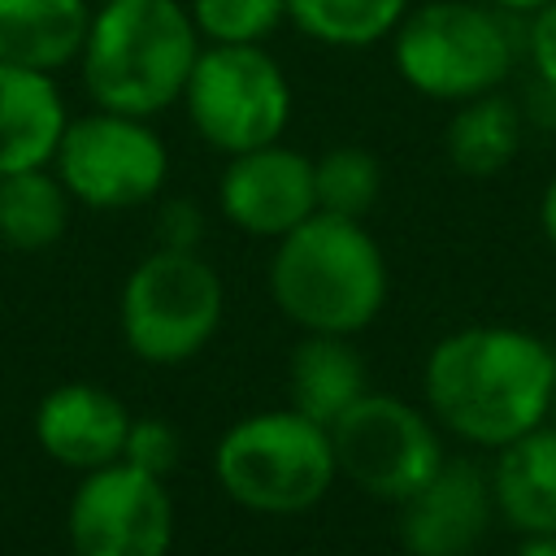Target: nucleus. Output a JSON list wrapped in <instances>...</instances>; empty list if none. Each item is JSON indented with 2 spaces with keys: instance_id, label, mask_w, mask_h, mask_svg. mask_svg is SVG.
<instances>
[{
  "instance_id": "obj_25",
  "label": "nucleus",
  "mask_w": 556,
  "mask_h": 556,
  "mask_svg": "<svg viewBox=\"0 0 556 556\" xmlns=\"http://www.w3.org/2000/svg\"><path fill=\"white\" fill-rule=\"evenodd\" d=\"M200 226H204V217L191 200H169L156 217V239H161V248H195Z\"/></svg>"
},
{
  "instance_id": "obj_9",
  "label": "nucleus",
  "mask_w": 556,
  "mask_h": 556,
  "mask_svg": "<svg viewBox=\"0 0 556 556\" xmlns=\"http://www.w3.org/2000/svg\"><path fill=\"white\" fill-rule=\"evenodd\" d=\"M330 447L339 478L382 504H404L447 460L439 421L426 408L378 391H365L330 421Z\"/></svg>"
},
{
  "instance_id": "obj_10",
  "label": "nucleus",
  "mask_w": 556,
  "mask_h": 556,
  "mask_svg": "<svg viewBox=\"0 0 556 556\" xmlns=\"http://www.w3.org/2000/svg\"><path fill=\"white\" fill-rule=\"evenodd\" d=\"M65 534L74 556H169L174 500L165 478L126 460L83 473L70 495Z\"/></svg>"
},
{
  "instance_id": "obj_17",
  "label": "nucleus",
  "mask_w": 556,
  "mask_h": 556,
  "mask_svg": "<svg viewBox=\"0 0 556 556\" xmlns=\"http://www.w3.org/2000/svg\"><path fill=\"white\" fill-rule=\"evenodd\" d=\"M287 391L295 413L330 430V421L369 391V374L348 334H304L287 365Z\"/></svg>"
},
{
  "instance_id": "obj_28",
  "label": "nucleus",
  "mask_w": 556,
  "mask_h": 556,
  "mask_svg": "<svg viewBox=\"0 0 556 556\" xmlns=\"http://www.w3.org/2000/svg\"><path fill=\"white\" fill-rule=\"evenodd\" d=\"M486 4H495V9H504V13H513V17H526V13H534L543 0H486Z\"/></svg>"
},
{
  "instance_id": "obj_20",
  "label": "nucleus",
  "mask_w": 556,
  "mask_h": 556,
  "mask_svg": "<svg viewBox=\"0 0 556 556\" xmlns=\"http://www.w3.org/2000/svg\"><path fill=\"white\" fill-rule=\"evenodd\" d=\"M413 0H287V22L326 48H369L391 39Z\"/></svg>"
},
{
  "instance_id": "obj_13",
  "label": "nucleus",
  "mask_w": 556,
  "mask_h": 556,
  "mask_svg": "<svg viewBox=\"0 0 556 556\" xmlns=\"http://www.w3.org/2000/svg\"><path fill=\"white\" fill-rule=\"evenodd\" d=\"M126 430H130L126 404L96 382H61L35 408L39 447L56 465L78 469V473L122 460Z\"/></svg>"
},
{
  "instance_id": "obj_19",
  "label": "nucleus",
  "mask_w": 556,
  "mask_h": 556,
  "mask_svg": "<svg viewBox=\"0 0 556 556\" xmlns=\"http://www.w3.org/2000/svg\"><path fill=\"white\" fill-rule=\"evenodd\" d=\"M74 195L52 165L17 169L0 178V243L13 252H43L70 230Z\"/></svg>"
},
{
  "instance_id": "obj_12",
  "label": "nucleus",
  "mask_w": 556,
  "mask_h": 556,
  "mask_svg": "<svg viewBox=\"0 0 556 556\" xmlns=\"http://www.w3.org/2000/svg\"><path fill=\"white\" fill-rule=\"evenodd\" d=\"M495 517L491 473L452 456L400 504V543L408 556H469Z\"/></svg>"
},
{
  "instance_id": "obj_2",
  "label": "nucleus",
  "mask_w": 556,
  "mask_h": 556,
  "mask_svg": "<svg viewBox=\"0 0 556 556\" xmlns=\"http://www.w3.org/2000/svg\"><path fill=\"white\" fill-rule=\"evenodd\" d=\"M387 256L361 217L313 213L269 256V295L304 334H361L387 304Z\"/></svg>"
},
{
  "instance_id": "obj_30",
  "label": "nucleus",
  "mask_w": 556,
  "mask_h": 556,
  "mask_svg": "<svg viewBox=\"0 0 556 556\" xmlns=\"http://www.w3.org/2000/svg\"><path fill=\"white\" fill-rule=\"evenodd\" d=\"M87 4H91V9H100V4H109V0H87Z\"/></svg>"
},
{
  "instance_id": "obj_7",
  "label": "nucleus",
  "mask_w": 556,
  "mask_h": 556,
  "mask_svg": "<svg viewBox=\"0 0 556 556\" xmlns=\"http://www.w3.org/2000/svg\"><path fill=\"white\" fill-rule=\"evenodd\" d=\"M178 104L208 148L235 156L282 139L291 122V83L265 43H204Z\"/></svg>"
},
{
  "instance_id": "obj_27",
  "label": "nucleus",
  "mask_w": 556,
  "mask_h": 556,
  "mask_svg": "<svg viewBox=\"0 0 556 556\" xmlns=\"http://www.w3.org/2000/svg\"><path fill=\"white\" fill-rule=\"evenodd\" d=\"M517 556H556V534H521Z\"/></svg>"
},
{
  "instance_id": "obj_18",
  "label": "nucleus",
  "mask_w": 556,
  "mask_h": 556,
  "mask_svg": "<svg viewBox=\"0 0 556 556\" xmlns=\"http://www.w3.org/2000/svg\"><path fill=\"white\" fill-rule=\"evenodd\" d=\"M521 126L526 117L517 100H508L504 91H482L473 100H460L443 130L447 161L469 178H491L504 165H513L521 148Z\"/></svg>"
},
{
  "instance_id": "obj_24",
  "label": "nucleus",
  "mask_w": 556,
  "mask_h": 556,
  "mask_svg": "<svg viewBox=\"0 0 556 556\" xmlns=\"http://www.w3.org/2000/svg\"><path fill=\"white\" fill-rule=\"evenodd\" d=\"M521 48H526L539 83L556 96V0H543L534 13H526Z\"/></svg>"
},
{
  "instance_id": "obj_5",
  "label": "nucleus",
  "mask_w": 556,
  "mask_h": 556,
  "mask_svg": "<svg viewBox=\"0 0 556 556\" xmlns=\"http://www.w3.org/2000/svg\"><path fill=\"white\" fill-rule=\"evenodd\" d=\"M222 491L265 517H295L326 500L334 486L330 430L295 408H265L235 421L213 452Z\"/></svg>"
},
{
  "instance_id": "obj_14",
  "label": "nucleus",
  "mask_w": 556,
  "mask_h": 556,
  "mask_svg": "<svg viewBox=\"0 0 556 556\" xmlns=\"http://www.w3.org/2000/svg\"><path fill=\"white\" fill-rule=\"evenodd\" d=\"M65 122V96L52 74L0 61V178L52 165Z\"/></svg>"
},
{
  "instance_id": "obj_11",
  "label": "nucleus",
  "mask_w": 556,
  "mask_h": 556,
  "mask_svg": "<svg viewBox=\"0 0 556 556\" xmlns=\"http://www.w3.org/2000/svg\"><path fill=\"white\" fill-rule=\"evenodd\" d=\"M217 208L243 235L282 239L317 213L313 156L287 148L282 139L235 152L217 178Z\"/></svg>"
},
{
  "instance_id": "obj_29",
  "label": "nucleus",
  "mask_w": 556,
  "mask_h": 556,
  "mask_svg": "<svg viewBox=\"0 0 556 556\" xmlns=\"http://www.w3.org/2000/svg\"><path fill=\"white\" fill-rule=\"evenodd\" d=\"M547 421H556V378H552V408H547Z\"/></svg>"
},
{
  "instance_id": "obj_3",
  "label": "nucleus",
  "mask_w": 556,
  "mask_h": 556,
  "mask_svg": "<svg viewBox=\"0 0 556 556\" xmlns=\"http://www.w3.org/2000/svg\"><path fill=\"white\" fill-rule=\"evenodd\" d=\"M200 48L187 0H109L91 9L78 74L96 109L156 117L182 100Z\"/></svg>"
},
{
  "instance_id": "obj_21",
  "label": "nucleus",
  "mask_w": 556,
  "mask_h": 556,
  "mask_svg": "<svg viewBox=\"0 0 556 556\" xmlns=\"http://www.w3.org/2000/svg\"><path fill=\"white\" fill-rule=\"evenodd\" d=\"M313 191L321 213L339 217H365L378 204L382 191V165L369 148L339 143L313 161Z\"/></svg>"
},
{
  "instance_id": "obj_26",
  "label": "nucleus",
  "mask_w": 556,
  "mask_h": 556,
  "mask_svg": "<svg viewBox=\"0 0 556 556\" xmlns=\"http://www.w3.org/2000/svg\"><path fill=\"white\" fill-rule=\"evenodd\" d=\"M539 226H543L547 243L556 248V174L547 178V187H543V195H539Z\"/></svg>"
},
{
  "instance_id": "obj_8",
  "label": "nucleus",
  "mask_w": 556,
  "mask_h": 556,
  "mask_svg": "<svg viewBox=\"0 0 556 556\" xmlns=\"http://www.w3.org/2000/svg\"><path fill=\"white\" fill-rule=\"evenodd\" d=\"M52 169L74 195V204L122 213L161 195L169 178V152L165 139L148 126V117L91 109L65 122L52 152Z\"/></svg>"
},
{
  "instance_id": "obj_4",
  "label": "nucleus",
  "mask_w": 556,
  "mask_h": 556,
  "mask_svg": "<svg viewBox=\"0 0 556 556\" xmlns=\"http://www.w3.org/2000/svg\"><path fill=\"white\" fill-rule=\"evenodd\" d=\"M521 52L513 13L486 0H426L391 30L395 74L426 100L460 104L500 91Z\"/></svg>"
},
{
  "instance_id": "obj_15",
  "label": "nucleus",
  "mask_w": 556,
  "mask_h": 556,
  "mask_svg": "<svg viewBox=\"0 0 556 556\" xmlns=\"http://www.w3.org/2000/svg\"><path fill=\"white\" fill-rule=\"evenodd\" d=\"M495 513L517 534H556V421H543L495 447Z\"/></svg>"
},
{
  "instance_id": "obj_22",
  "label": "nucleus",
  "mask_w": 556,
  "mask_h": 556,
  "mask_svg": "<svg viewBox=\"0 0 556 556\" xmlns=\"http://www.w3.org/2000/svg\"><path fill=\"white\" fill-rule=\"evenodd\" d=\"M204 43H265L287 22V0H187Z\"/></svg>"
},
{
  "instance_id": "obj_1",
  "label": "nucleus",
  "mask_w": 556,
  "mask_h": 556,
  "mask_svg": "<svg viewBox=\"0 0 556 556\" xmlns=\"http://www.w3.org/2000/svg\"><path fill=\"white\" fill-rule=\"evenodd\" d=\"M556 352L517 326L443 334L421 369L426 413L469 447H504L547 421Z\"/></svg>"
},
{
  "instance_id": "obj_23",
  "label": "nucleus",
  "mask_w": 556,
  "mask_h": 556,
  "mask_svg": "<svg viewBox=\"0 0 556 556\" xmlns=\"http://www.w3.org/2000/svg\"><path fill=\"white\" fill-rule=\"evenodd\" d=\"M122 460L143 469V473L165 478L178 465V430L169 421H161V417H130Z\"/></svg>"
},
{
  "instance_id": "obj_16",
  "label": "nucleus",
  "mask_w": 556,
  "mask_h": 556,
  "mask_svg": "<svg viewBox=\"0 0 556 556\" xmlns=\"http://www.w3.org/2000/svg\"><path fill=\"white\" fill-rule=\"evenodd\" d=\"M87 22V0H0V61L56 74L78 61Z\"/></svg>"
},
{
  "instance_id": "obj_6",
  "label": "nucleus",
  "mask_w": 556,
  "mask_h": 556,
  "mask_svg": "<svg viewBox=\"0 0 556 556\" xmlns=\"http://www.w3.org/2000/svg\"><path fill=\"white\" fill-rule=\"evenodd\" d=\"M226 313L217 269L195 248H156L122 282L117 326L126 348L148 365L200 356Z\"/></svg>"
}]
</instances>
